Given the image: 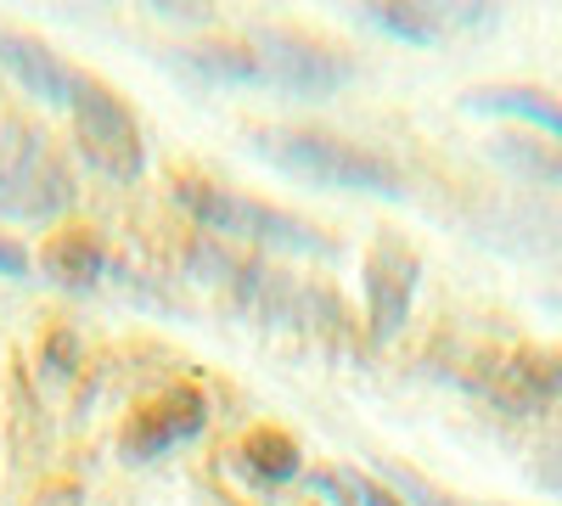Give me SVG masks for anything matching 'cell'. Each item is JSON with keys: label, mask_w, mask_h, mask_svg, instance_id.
<instances>
[{"label": "cell", "mask_w": 562, "mask_h": 506, "mask_svg": "<svg viewBox=\"0 0 562 506\" xmlns=\"http://www.w3.org/2000/svg\"><path fill=\"white\" fill-rule=\"evenodd\" d=\"M254 153H265L276 169H288L310 187L326 192H378L394 198L400 192V169L366 147L333 142V135H304V130H259L254 135Z\"/></svg>", "instance_id": "6da1fadb"}, {"label": "cell", "mask_w": 562, "mask_h": 506, "mask_svg": "<svg viewBox=\"0 0 562 506\" xmlns=\"http://www.w3.org/2000/svg\"><path fill=\"white\" fill-rule=\"evenodd\" d=\"M74 198L68 169L52 158L45 135L7 130L0 135V214L7 220H52Z\"/></svg>", "instance_id": "7a4b0ae2"}, {"label": "cell", "mask_w": 562, "mask_h": 506, "mask_svg": "<svg viewBox=\"0 0 562 506\" xmlns=\"http://www.w3.org/2000/svg\"><path fill=\"white\" fill-rule=\"evenodd\" d=\"M180 203L192 209V220L203 232H225V237H248L265 248H293V254H326V243L310 232L304 220L281 214L270 203H254L243 192H220V187H180Z\"/></svg>", "instance_id": "3957f363"}, {"label": "cell", "mask_w": 562, "mask_h": 506, "mask_svg": "<svg viewBox=\"0 0 562 506\" xmlns=\"http://www.w3.org/2000/svg\"><path fill=\"white\" fill-rule=\"evenodd\" d=\"M74 135H79V153L102 175H113V180H135L140 175V130H135L130 108L113 97L102 79H79Z\"/></svg>", "instance_id": "277c9868"}, {"label": "cell", "mask_w": 562, "mask_h": 506, "mask_svg": "<svg viewBox=\"0 0 562 506\" xmlns=\"http://www.w3.org/2000/svg\"><path fill=\"white\" fill-rule=\"evenodd\" d=\"M254 52H259V63H265V85L288 90V97H304V102L333 97V90L349 79V63H338L333 52L304 45V40H293V34H259Z\"/></svg>", "instance_id": "5b68a950"}, {"label": "cell", "mask_w": 562, "mask_h": 506, "mask_svg": "<svg viewBox=\"0 0 562 506\" xmlns=\"http://www.w3.org/2000/svg\"><path fill=\"white\" fill-rule=\"evenodd\" d=\"M0 63H7V68L18 74V85L29 90V97H40L45 108H74L85 74H74V68L52 52V45H40V40H29V34H12V29H0Z\"/></svg>", "instance_id": "8992f818"}, {"label": "cell", "mask_w": 562, "mask_h": 506, "mask_svg": "<svg viewBox=\"0 0 562 506\" xmlns=\"http://www.w3.org/2000/svg\"><path fill=\"white\" fill-rule=\"evenodd\" d=\"M371 327H378V338L400 333V321L411 310V293H416V259L394 243H383L378 254H371Z\"/></svg>", "instance_id": "52a82bcc"}, {"label": "cell", "mask_w": 562, "mask_h": 506, "mask_svg": "<svg viewBox=\"0 0 562 506\" xmlns=\"http://www.w3.org/2000/svg\"><path fill=\"white\" fill-rule=\"evenodd\" d=\"M203 428V400L192 389H180L169 400H158L153 411H140L135 428H130V450L140 456H158L164 445H180V439H192Z\"/></svg>", "instance_id": "ba28073f"}, {"label": "cell", "mask_w": 562, "mask_h": 506, "mask_svg": "<svg viewBox=\"0 0 562 506\" xmlns=\"http://www.w3.org/2000/svg\"><path fill=\"white\" fill-rule=\"evenodd\" d=\"M40 270L52 276V282H63V288H90V282L108 276V248L90 237L85 225L79 232H57L52 243H45V254H40Z\"/></svg>", "instance_id": "9c48e42d"}, {"label": "cell", "mask_w": 562, "mask_h": 506, "mask_svg": "<svg viewBox=\"0 0 562 506\" xmlns=\"http://www.w3.org/2000/svg\"><path fill=\"white\" fill-rule=\"evenodd\" d=\"M467 108H484V113H512V119H524L546 135H557L562 142V108L546 97V90H529V85H490V90H473L467 97Z\"/></svg>", "instance_id": "30bf717a"}, {"label": "cell", "mask_w": 562, "mask_h": 506, "mask_svg": "<svg viewBox=\"0 0 562 506\" xmlns=\"http://www.w3.org/2000/svg\"><path fill=\"white\" fill-rule=\"evenodd\" d=\"M186 68L214 79V85H265V63L254 45H192Z\"/></svg>", "instance_id": "8fae6325"}, {"label": "cell", "mask_w": 562, "mask_h": 506, "mask_svg": "<svg viewBox=\"0 0 562 506\" xmlns=\"http://www.w3.org/2000/svg\"><path fill=\"white\" fill-rule=\"evenodd\" d=\"M371 18H378L389 34H400V40H416V45L439 40V29H445V18H439L434 7H378Z\"/></svg>", "instance_id": "7c38bea8"}, {"label": "cell", "mask_w": 562, "mask_h": 506, "mask_svg": "<svg viewBox=\"0 0 562 506\" xmlns=\"http://www.w3.org/2000/svg\"><path fill=\"white\" fill-rule=\"evenodd\" d=\"M495 158L512 164L518 175H535V180H551V187H562V164L546 158L535 142H524V135H501V142H495Z\"/></svg>", "instance_id": "4fadbf2b"}, {"label": "cell", "mask_w": 562, "mask_h": 506, "mask_svg": "<svg viewBox=\"0 0 562 506\" xmlns=\"http://www.w3.org/2000/svg\"><path fill=\"white\" fill-rule=\"evenodd\" d=\"M518 383L529 389V400L562 405V355H535V360H518Z\"/></svg>", "instance_id": "5bb4252c"}, {"label": "cell", "mask_w": 562, "mask_h": 506, "mask_svg": "<svg viewBox=\"0 0 562 506\" xmlns=\"http://www.w3.org/2000/svg\"><path fill=\"white\" fill-rule=\"evenodd\" d=\"M535 479H540V484H546V490H551V495L562 501V439H551V445L540 450V462H535Z\"/></svg>", "instance_id": "9a60e30c"}, {"label": "cell", "mask_w": 562, "mask_h": 506, "mask_svg": "<svg viewBox=\"0 0 562 506\" xmlns=\"http://www.w3.org/2000/svg\"><path fill=\"white\" fill-rule=\"evenodd\" d=\"M0 276H29V254L7 237H0Z\"/></svg>", "instance_id": "2e32d148"}, {"label": "cell", "mask_w": 562, "mask_h": 506, "mask_svg": "<svg viewBox=\"0 0 562 506\" xmlns=\"http://www.w3.org/2000/svg\"><path fill=\"white\" fill-rule=\"evenodd\" d=\"M355 490H360V501H366V506H400V501H389L383 490H371V484H360V479H355Z\"/></svg>", "instance_id": "e0dca14e"}]
</instances>
